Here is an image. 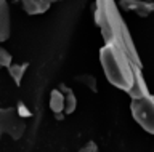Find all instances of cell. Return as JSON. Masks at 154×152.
I'll return each mask as SVG.
<instances>
[{"label":"cell","mask_w":154,"mask_h":152,"mask_svg":"<svg viewBox=\"0 0 154 152\" xmlns=\"http://www.w3.org/2000/svg\"><path fill=\"white\" fill-rule=\"evenodd\" d=\"M93 19L95 24L100 27L104 45H111L122 50L124 53L130 56L133 63L143 66L137 46L133 43L132 34L128 31V26L125 24V19L122 18V13H120L116 0H95Z\"/></svg>","instance_id":"cell-1"},{"label":"cell","mask_w":154,"mask_h":152,"mask_svg":"<svg viewBox=\"0 0 154 152\" xmlns=\"http://www.w3.org/2000/svg\"><path fill=\"white\" fill-rule=\"evenodd\" d=\"M100 64L108 82L125 93L130 91L137 72L143 69V66L133 63L127 53L111 45H103L100 48Z\"/></svg>","instance_id":"cell-2"},{"label":"cell","mask_w":154,"mask_h":152,"mask_svg":"<svg viewBox=\"0 0 154 152\" xmlns=\"http://www.w3.org/2000/svg\"><path fill=\"white\" fill-rule=\"evenodd\" d=\"M130 112H132L133 120L146 133L152 135L154 133V98H152V94L132 99Z\"/></svg>","instance_id":"cell-3"},{"label":"cell","mask_w":154,"mask_h":152,"mask_svg":"<svg viewBox=\"0 0 154 152\" xmlns=\"http://www.w3.org/2000/svg\"><path fill=\"white\" fill-rule=\"evenodd\" d=\"M26 131V123L14 111V107H0V139L3 135H8L14 141L21 139Z\"/></svg>","instance_id":"cell-4"},{"label":"cell","mask_w":154,"mask_h":152,"mask_svg":"<svg viewBox=\"0 0 154 152\" xmlns=\"http://www.w3.org/2000/svg\"><path fill=\"white\" fill-rule=\"evenodd\" d=\"M119 10L122 11H130L135 15L146 18L154 11V3L152 2H146V0H120L117 3Z\"/></svg>","instance_id":"cell-5"},{"label":"cell","mask_w":154,"mask_h":152,"mask_svg":"<svg viewBox=\"0 0 154 152\" xmlns=\"http://www.w3.org/2000/svg\"><path fill=\"white\" fill-rule=\"evenodd\" d=\"M11 34V18L7 0H0V43L7 42Z\"/></svg>","instance_id":"cell-6"},{"label":"cell","mask_w":154,"mask_h":152,"mask_svg":"<svg viewBox=\"0 0 154 152\" xmlns=\"http://www.w3.org/2000/svg\"><path fill=\"white\" fill-rule=\"evenodd\" d=\"M130 99H137V98H143V96H148L149 90H148V85H146V80H144V75H143V69L138 70L137 75H135V82L130 88V91L127 93Z\"/></svg>","instance_id":"cell-7"},{"label":"cell","mask_w":154,"mask_h":152,"mask_svg":"<svg viewBox=\"0 0 154 152\" xmlns=\"http://www.w3.org/2000/svg\"><path fill=\"white\" fill-rule=\"evenodd\" d=\"M21 3L27 15H43L51 7V0H21Z\"/></svg>","instance_id":"cell-8"},{"label":"cell","mask_w":154,"mask_h":152,"mask_svg":"<svg viewBox=\"0 0 154 152\" xmlns=\"http://www.w3.org/2000/svg\"><path fill=\"white\" fill-rule=\"evenodd\" d=\"M58 90L64 94V109H63V112H64V115H69V114H72L77 109V98H75L74 91L69 87H66L64 83L58 85Z\"/></svg>","instance_id":"cell-9"},{"label":"cell","mask_w":154,"mask_h":152,"mask_svg":"<svg viewBox=\"0 0 154 152\" xmlns=\"http://www.w3.org/2000/svg\"><path fill=\"white\" fill-rule=\"evenodd\" d=\"M29 67V64L27 63H21V64H18V63H11L8 66V74H10V77H11V80L16 85H21L23 82V79H24V75H26V70Z\"/></svg>","instance_id":"cell-10"},{"label":"cell","mask_w":154,"mask_h":152,"mask_svg":"<svg viewBox=\"0 0 154 152\" xmlns=\"http://www.w3.org/2000/svg\"><path fill=\"white\" fill-rule=\"evenodd\" d=\"M50 109L53 111V114L56 112H63V109H64V94H63L58 88L51 90L50 93Z\"/></svg>","instance_id":"cell-11"},{"label":"cell","mask_w":154,"mask_h":152,"mask_svg":"<svg viewBox=\"0 0 154 152\" xmlns=\"http://www.w3.org/2000/svg\"><path fill=\"white\" fill-rule=\"evenodd\" d=\"M75 82H79L82 83L84 87H87L88 90H91L93 93H96V87H98V82H96V77L95 75H91V74H79V75H75L74 77Z\"/></svg>","instance_id":"cell-12"},{"label":"cell","mask_w":154,"mask_h":152,"mask_svg":"<svg viewBox=\"0 0 154 152\" xmlns=\"http://www.w3.org/2000/svg\"><path fill=\"white\" fill-rule=\"evenodd\" d=\"M13 63V56L11 53L3 48V46H0V67H8L10 64Z\"/></svg>","instance_id":"cell-13"},{"label":"cell","mask_w":154,"mask_h":152,"mask_svg":"<svg viewBox=\"0 0 154 152\" xmlns=\"http://www.w3.org/2000/svg\"><path fill=\"white\" fill-rule=\"evenodd\" d=\"M14 111H16V114H18V115L21 117V118H24V117H26V118H29V117L32 115V114H31V111H29V107H27L24 103H21V101H19V103L16 104V107H14Z\"/></svg>","instance_id":"cell-14"},{"label":"cell","mask_w":154,"mask_h":152,"mask_svg":"<svg viewBox=\"0 0 154 152\" xmlns=\"http://www.w3.org/2000/svg\"><path fill=\"white\" fill-rule=\"evenodd\" d=\"M79 152H98V146H96L95 141H88L85 146H82Z\"/></svg>","instance_id":"cell-15"},{"label":"cell","mask_w":154,"mask_h":152,"mask_svg":"<svg viewBox=\"0 0 154 152\" xmlns=\"http://www.w3.org/2000/svg\"><path fill=\"white\" fill-rule=\"evenodd\" d=\"M55 118H56V120H63V118H64V114H63V112H56Z\"/></svg>","instance_id":"cell-16"},{"label":"cell","mask_w":154,"mask_h":152,"mask_svg":"<svg viewBox=\"0 0 154 152\" xmlns=\"http://www.w3.org/2000/svg\"><path fill=\"white\" fill-rule=\"evenodd\" d=\"M53 2H61V0H51V3H53Z\"/></svg>","instance_id":"cell-17"},{"label":"cell","mask_w":154,"mask_h":152,"mask_svg":"<svg viewBox=\"0 0 154 152\" xmlns=\"http://www.w3.org/2000/svg\"><path fill=\"white\" fill-rule=\"evenodd\" d=\"M19 2H21V0H19Z\"/></svg>","instance_id":"cell-18"},{"label":"cell","mask_w":154,"mask_h":152,"mask_svg":"<svg viewBox=\"0 0 154 152\" xmlns=\"http://www.w3.org/2000/svg\"><path fill=\"white\" fill-rule=\"evenodd\" d=\"M0 69H2V67H0Z\"/></svg>","instance_id":"cell-19"}]
</instances>
